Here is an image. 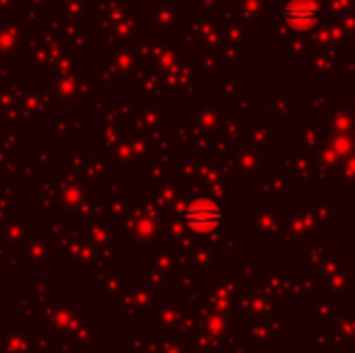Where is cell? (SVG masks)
Here are the masks:
<instances>
[{"label": "cell", "mask_w": 355, "mask_h": 353, "mask_svg": "<svg viewBox=\"0 0 355 353\" xmlns=\"http://www.w3.org/2000/svg\"><path fill=\"white\" fill-rule=\"evenodd\" d=\"M223 210L212 200H196L185 208V223L198 233H210L218 227Z\"/></svg>", "instance_id": "6da1fadb"}]
</instances>
